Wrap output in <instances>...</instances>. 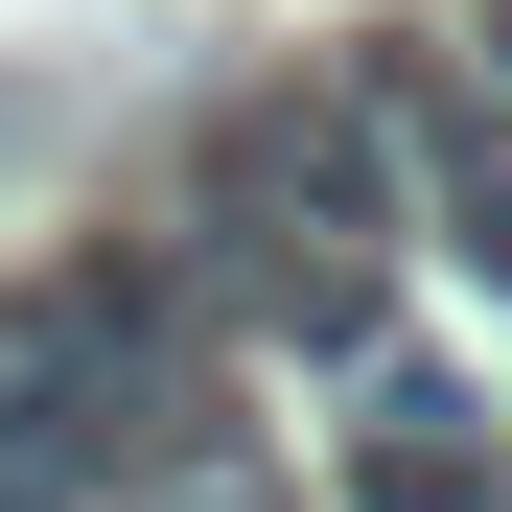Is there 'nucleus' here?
Segmentation results:
<instances>
[{"label": "nucleus", "instance_id": "f03ea898", "mask_svg": "<svg viewBox=\"0 0 512 512\" xmlns=\"http://www.w3.org/2000/svg\"><path fill=\"white\" fill-rule=\"evenodd\" d=\"M163 280H187V326L210 350H256V373H303V396H350V373H396L419 350V256H350V233H303V210H256V187H163Z\"/></svg>", "mask_w": 512, "mask_h": 512}, {"label": "nucleus", "instance_id": "20e7f679", "mask_svg": "<svg viewBox=\"0 0 512 512\" xmlns=\"http://www.w3.org/2000/svg\"><path fill=\"white\" fill-rule=\"evenodd\" d=\"M326 512H512V419L443 350H396V373L326 396Z\"/></svg>", "mask_w": 512, "mask_h": 512}, {"label": "nucleus", "instance_id": "f257e3e1", "mask_svg": "<svg viewBox=\"0 0 512 512\" xmlns=\"http://www.w3.org/2000/svg\"><path fill=\"white\" fill-rule=\"evenodd\" d=\"M210 466H233V350L187 326V280L140 233H70L0 303V489L140 512V489H210Z\"/></svg>", "mask_w": 512, "mask_h": 512}, {"label": "nucleus", "instance_id": "39448f33", "mask_svg": "<svg viewBox=\"0 0 512 512\" xmlns=\"http://www.w3.org/2000/svg\"><path fill=\"white\" fill-rule=\"evenodd\" d=\"M466 47H489V70H512V0H489V24H466Z\"/></svg>", "mask_w": 512, "mask_h": 512}, {"label": "nucleus", "instance_id": "7ed1b4c3", "mask_svg": "<svg viewBox=\"0 0 512 512\" xmlns=\"http://www.w3.org/2000/svg\"><path fill=\"white\" fill-rule=\"evenodd\" d=\"M350 94H373V140H396V187H419V256L512 303V70H489L466 24H396V47H350Z\"/></svg>", "mask_w": 512, "mask_h": 512}]
</instances>
